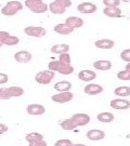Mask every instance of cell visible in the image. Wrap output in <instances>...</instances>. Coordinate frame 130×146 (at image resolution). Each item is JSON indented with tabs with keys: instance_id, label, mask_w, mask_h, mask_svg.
<instances>
[{
	"instance_id": "1",
	"label": "cell",
	"mask_w": 130,
	"mask_h": 146,
	"mask_svg": "<svg viewBox=\"0 0 130 146\" xmlns=\"http://www.w3.org/2000/svg\"><path fill=\"white\" fill-rule=\"evenodd\" d=\"M24 94L22 87L12 86L9 88H0V100H10L12 98H19Z\"/></svg>"
},
{
	"instance_id": "2",
	"label": "cell",
	"mask_w": 130,
	"mask_h": 146,
	"mask_svg": "<svg viewBox=\"0 0 130 146\" xmlns=\"http://www.w3.org/2000/svg\"><path fill=\"white\" fill-rule=\"evenodd\" d=\"M48 68L52 72H57L62 75H71L74 73V67L71 64H65L60 61H52L48 64Z\"/></svg>"
},
{
	"instance_id": "3",
	"label": "cell",
	"mask_w": 130,
	"mask_h": 146,
	"mask_svg": "<svg viewBox=\"0 0 130 146\" xmlns=\"http://www.w3.org/2000/svg\"><path fill=\"white\" fill-rule=\"evenodd\" d=\"M72 5V0H54L49 5V10L53 14H63Z\"/></svg>"
},
{
	"instance_id": "4",
	"label": "cell",
	"mask_w": 130,
	"mask_h": 146,
	"mask_svg": "<svg viewBox=\"0 0 130 146\" xmlns=\"http://www.w3.org/2000/svg\"><path fill=\"white\" fill-rule=\"evenodd\" d=\"M26 8H28L34 13H45L48 10V5L42 0H25Z\"/></svg>"
},
{
	"instance_id": "5",
	"label": "cell",
	"mask_w": 130,
	"mask_h": 146,
	"mask_svg": "<svg viewBox=\"0 0 130 146\" xmlns=\"http://www.w3.org/2000/svg\"><path fill=\"white\" fill-rule=\"evenodd\" d=\"M23 9V5L20 1H9L7 5L1 9V13L5 16L15 15L19 11Z\"/></svg>"
},
{
	"instance_id": "6",
	"label": "cell",
	"mask_w": 130,
	"mask_h": 146,
	"mask_svg": "<svg viewBox=\"0 0 130 146\" xmlns=\"http://www.w3.org/2000/svg\"><path fill=\"white\" fill-rule=\"evenodd\" d=\"M54 76H55V72H52L50 69L41 70V72L36 74L35 80L40 84H49L51 82L52 79L54 78Z\"/></svg>"
},
{
	"instance_id": "7",
	"label": "cell",
	"mask_w": 130,
	"mask_h": 146,
	"mask_svg": "<svg viewBox=\"0 0 130 146\" xmlns=\"http://www.w3.org/2000/svg\"><path fill=\"white\" fill-rule=\"evenodd\" d=\"M20 42V39L16 36H13V35H10L8 31H0V43L3 46H16L17 43Z\"/></svg>"
},
{
	"instance_id": "8",
	"label": "cell",
	"mask_w": 130,
	"mask_h": 146,
	"mask_svg": "<svg viewBox=\"0 0 130 146\" xmlns=\"http://www.w3.org/2000/svg\"><path fill=\"white\" fill-rule=\"evenodd\" d=\"M24 33L27 36L36 37V38H41V37L46 36L47 31L40 26H27L24 28Z\"/></svg>"
},
{
	"instance_id": "9",
	"label": "cell",
	"mask_w": 130,
	"mask_h": 146,
	"mask_svg": "<svg viewBox=\"0 0 130 146\" xmlns=\"http://www.w3.org/2000/svg\"><path fill=\"white\" fill-rule=\"evenodd\" d=\"M74 98V94L69 91H65V92H60L57 94H54L51 96V100L55 103H60V104H63V103H67L69 101H72Z\"/></svg>"
},
{
	"instance_id": "10",
	"label": "cell",
	"mask_w": 130,
	"mask_h": 146,
	"mask_svg": "<svg viewBox=\"0 0 130 146\" xmlns=\"http://www.w3.org/2000/svg\"><path fill=\"white\" fill-rule=\"evenodd\" d=\"M71 119L74 121V123L77 125V127H83V125H88L90 122V116L85 114V113H77V114H74Z\"/></svg>"
},
{
	"instance_id": "11",
	"label": "cell",
	"mask_w": 130,
	"mask_h": 146,
	"mask_svg": "<svg viewBox=\"0 0 130 146\" xmlns=\"http://www.w3.org/2000/svg\"><path fill=\"white\" fill-rule=\"evenodd\" d=\"M111 107L114 108V110H128L130 107V102L127 101V100H123V99H115L111 101Z\"/></svg>"
},
{
	"instance_id": "12",
	"label": "cell",
	"mask_w": 130,
	"mask_h": 146,
	"mask_svg": "<svg viewBox=\"0 0 130 146\" xmlns=\"http://www.w3.org/2000/svg\"><path fill=\"white\" fill-rule=\"evenodd\" d=\"M27 114L31 116H39L43 115L46 113V108L40 104H29L27 106Z\"/></svg>"
},
{
	"instance_id": "13",
	"label": "cell",
	"mask_w": 130,
	"mask_h": 146,
	"mask_svg": "<svg viewBox=\"0 0 130 146\" xmlns=\"http://www.w3.org/2000/svg\"><path fill=\"white\" fill-rule=\"evenodd\" d=\"M77 10L83 14H90V13H94L97 11V5L91 2H83V3L78 5Z\"/></svg>"
},
{
	"instance_id": "14",
	"label": "cell",
	"mask_w": 130,
	"mask_h": 146,
	"mask_svg": "<svg viewBox=\"0 0 130 146\" xmlns=\"http://www.w3.org/2000/svg\"><path fill=\"white\" fill-rule=\"evenodd\" d=\"M83 92L88 95H97L103 92V87H101L100 84H89L83 88Z\"/></svg>"
},
{
	"instance_id": "15",
	"label": "cell",
	"mask_w": 130,
	"mask_h": 146,
	"mask_svg": "<svg viewBox=\"0 0 130 146\" xmlns=\"http://www.w3.org/2000/svg\"><path fill=\"white\" fill-rule=\"evenodd\" d=\"M105 137V132L99 129H92L87 132V139L91 141H100Z\"/></svg>"
},
{
	"instance_id": "16",
	"label": "cell",
	"mask_w": 130,
	"mask_h": 146,
	"mask_svg": "<svg viewBox=\"0 0 130 146\" xmlns=\"http://www.w3.org/2000/svg\"><path fill=\"white\" fill-rule=\"evenodd\" d=\"M31 53L28 52V51H25V50H22V51H19L14 54V60L19 63H28L31 60Z\"/></svg>"
},
{
	"instance_id": "17",
	"label": "cell",
	"mask_w": 130,
	"mask_h": 146,
	"mask_svg": "<svg viewBox=\"0 0 130 146\" xmlns=\"http://www.w3.org/2000/svg\"><path fill=\"white\" fill-rule=\"evenodd\" d=\"M78 78L80 79L81 81H86V82H89V81H92L93 79L97 78V74L94 73L93 70L85 69V70H81L80 73L78 74Z\"/></svg>"
},
{
	"instance_id": "18",
	"label": "cell",
	"mask_w": 130,
	"mask_h": 146,
	"mask_svg": "<svg viewBox=\"0 0 130 146\" xmlns=\"http://www.w3.org/2000/svg\"><path fill=\"white\" fill-rule=\"evenodd\" d=\"M54 31L60 35H69L74 31V28L67 24L63 23V24H57V26H54Z\"/></svg>"
},
{
	"instance_id": "19",
	"label": "cell",
	"mask_w": 130,
	"mask_h": 146,
	"mask_svg": "<svg viewBox=\"0 0 130 146\" xmlns=\"http://www.w3.org/2000/svg\"><path fill=\"white\" fill-rule=\"evenodd\" d=\"M94 46L99 49H104V50H107V49H112L115 46V42L111 39H100L94 42Z\"/></svg>"
},
{
	"instance_id": "20",
	"label": "cell",
	"mask_w": 130,
	"mask_h": 146,
	"mask_svg": "<svg viewBox=\"0 0 130 146\" xmlns=\"http://www.w3.org/2000/svg\"><path fill=\"white\" fill-rule=\"evenodd\" d=\"M65 24L69 25L71 27H73L74 29L75 28H79L83 25V21L80 19V17H77V16H69L66 19L65 21Z\"/></svg>"
},
{
	"instance_id": "21",
	"label": "cell",
	"mask_w": 130,
	"mask_h": 146,
	"mask_svg": "<svg viewBox=\"0 0 130 146\" xmlns=\"http://www.w3.org/2000/svg\"><path fill=\"white\" fill-rule=\"evenodd\" d=\"M103 13L109 17H119L121 11L118 7H106L103 9Z\"/></svg>"
},
{
	"instance_id": "22",
	"label": "cell",
	"mask_w": 130,
	"mask_h": 146,
	"mask_svg": "<svg viewBox=\"0 0 130 146\" xmlns=\"http://www.w3.org/2000/svg\"><path fill=\"white\" fill-rule=\"evenodd\" d=\"M93 67L99 70H109L112 67V63L106 60H99L93 63Z\"/></svg>"
},
{
	"instance_id": "23",
	"label": "cell",
	"mask_w": 130,
	"mask_h": 146,
	"mask_svg": "<svg viewBox=\"0 0 130 146\" xmlns=\"http://www.w3.org/2000/svg\"><path fill=\"white\" fill-rule=\"evenodd\" d=\"M69 50V46L66 43H59V44H54L51 48V52L54 54H62V53L68 52Z\"/></svg>"
},
{
	"instance_id": "24",
	"label": "cell",
	"mask_w": 130,
	"mask_h": 146,
	"mask_svg": "<svg viewBox=\"0 0 130 146\" xmlns=\"http://www.w3.org/2000/svg\"><path fill=\"white\" fill-rule=\"evenodd\" d=\"M98 120L100 122H103V123H107V122H112L114 120V115L112 113H109V111H103V113H100L98 115Z\"/></svg>"
},
{
	"instance_id": "25",
	"label": "cell",
	"mask_w": 130,
	"mask_h": 146,
	"mask_svg": "<svg viewBox=\"0 0 130 146\" xmlns=\"http://www.w3.org/2000/svg\"><path fill=\"white\" fill-rule=\"evenodd\" d=\"M54 89L59 91V92H65V91H69L72 89V84L68 81H60L54 84Z\"/></svg>"
},
{
	"instance_id": "26",
	"label": "cell",
	"mask_w": 130,
	"mask_h": 146,
	"mask_svg": "<svg viewBox=\"0 0 130 146\" xmlns=\"http://www.w3.org/2000/svg\"><path fill=\"white\" fill-rule=\"evenodd\" d=\"M60 125H61V128L64 129V130L66 131H71V130H74L77 125L74 123V121L71 118H67V119H64L62 122H60Z\"/></svg>"
},
{
	"instance_id": "27",
	"label": "cell",
	"mask_w": 130,
	"mask_h": 146,
	"mask_svg": "<svg viewBox=\"0 0 130 146\" xmlns=\"http://www.w3.org/2000/svg\"><path fill=\"white\" fill-rule=\"evenodd\" d=\"M114 93L118 96H129L130 95V88L127 86L118 87L114 90Z\"/></svg>"
},
{
	"instance_id": "28",
	"label": "cell",
	"mask_w": 130,
	"mask_h": 146,
	"mask_svg": "<svg viewBox=\"0 0 130 146\" xmlns=\"http://www.w3.org/2000/svg\"><path fill=\"white\" fill-rule=\"evenodd\" d=\"M26 141L28 143H31V142H35V141H39V140H43V135L38 133V132H31V133H28L26 134L25 136Z\"/></svg>"
},
{
	"instance_id": "29",
	"label": "cell",
	"mask_w": 130,
	"mask_h": 146,
	"mask_svg": "<svg viewBox=\"0 0 130 146\" xmlns=\"http://www.w3.org/2000/svg\"><path fill=\"white\" fill-rule=\"evenodd\" d=\"M54 146H73V142L68 139H61L55 142Z\"/></svg>"
},
{
	"instance_id": "30",
	"label": "cell",
	"mask_w": 130,
	"mask_h": 146,
	"mask_svg": "<svg viewBox=\"0 0 130 146\" xmlns=\"http://www.w3.org/2000/svg\"><path fill=\"white\" fill-rule=\"evenodd\" d=\"M59 61H60V62H62V63H65V64H71V55H69V53L65 52V53L60 54V58H59Z\"/></svg>"
},
{
	"instance_id": "31",
	"label": "cell",
	"mask_w": 130,
	"mask_h": 146,
	"mask_svg": "<svg viewBox=\"0 0 130 146\" xmlns=\"http://www.w3.org/2000/svg\"><path fill=\"white\" fill-rule=\"evenodd\" d=\"M117 78L120 80H130V73L128 70H121L117 74Z\"/></svg>"
},
{
	"instance_id": "32",
	"label": "cell",
	"mask_w": 130,
	"mask_h": 146,
	"mask_svg": "<svg viewBox=\"0 0 130 146\" xmlns=\"http://www.w3.org/2000/svg\"><path fill=\"white\" fill-rule=\"evenodd\" d=\"M120 58L121 60H124L126 62H130V49H126L123 52L120 53Z\"/></svg>"
},
{
	"instance_id": "33",
	"label": "cell",
	"mask_w": 130,
	"mask_h": 146,
	"mask_svg": "<svg viewBox=\"0 0 130 146\" xmlns=\"http://www.w3.org/2000/svg\"><path fill=\"white\" fill-rule=\"evenodd\" d=\"M103 3L106 7H118L120 1L119 0H103Z\"/></svg>"
},
{
	"instance_id": "34",
	"label": "cell",
	"mask_w": 130,
	"mask_h": 146,
	"mask_svg": "<svg viewBox=\"0 0 130 146\" xmlns=\"http://www.w3.org/2000/svg\"><path fill=\"white\" fill-rule=\"evenodd\" d=\"M29 146H48V144L45 140H39V141H35L29 143Z\"/></svg>"
},
{
	"instance_id": "35",
	"label": "cell",
	"mask_w": 130,
	"mask_h": 146,
	"mask_svg": "<svg viewBox=\"0 0 130 146\" xmlns=\"http://www.w3.org/2000/svg\"><path fill=\"white\" fill-rule=\"evenodd\" d=\"M8 80H9V76H8L7 74L0 73V84H7V82H8Z\"/></svg>"
},
{
	"instance_id": "36",
	"label": "cell",
	"mask_w": 130,
	"mask_h": 146,
	"mask_svg": "<svg viewBox=\"0 0 130 146\" xmlns=\"http://www.w3.org/2000/svg\"><path fill=\"white\" fill-rule=\"evenodd\" d=\"M8 130H9L8 125H5V123H0V134H3V133H5Z\"/></svg>"
},
{
	"instance_id": "37",
	"label": "cell",
	"mask_w": 130,
	"mask_h": 146,
	"mask_svg": "<svg viewBox=\"0 0 130 146\" xmlns=\"http://www.w3.org/2000/svg\"><path fill=\"white\" fill-rule=\"evenodd\" d=\"M126 70H128V72L130 73V62L128 63L127 65H126Z\"/></svg>"
},
{
	"instance_id": "38",
	"label": "cell",
	"mask_w": 130,
	"mask_h": 146,
	"mask_svg": "<svg viewBox=\"0 0 130 146\" xmlns=\"http://www.w3.org/2000/svg\"><path fill=\"white\" fill-rule=\"evenodd\" d=\"M73 146H86L85 144H73Z\"/></svg>"
},
{
	"instance_id": "39",
	"label": "cell",
	"mask_w": 130,
	"mask_h": 146,
	"mask_svg": "<svg viewBox=\"0 0 130 146\" xmlns=\"http://www.w3.org/2000/svg\"><path fill=\"white\" fill-rule=\"evenodd\" d=\"M1 47H2V44H1V43H0V48H1Z\"/></svg>"
}]
</instances>
